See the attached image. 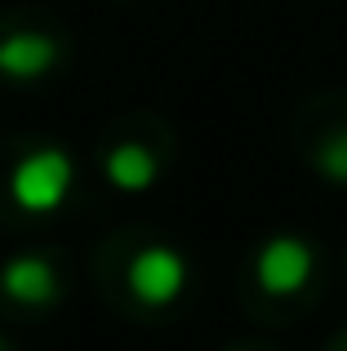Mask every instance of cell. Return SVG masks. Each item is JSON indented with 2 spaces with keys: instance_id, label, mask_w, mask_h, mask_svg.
<instances>
[{
  "instance_id": "obj_1",
  "label": "cell",
  "mask_w": 347,
  "mask_h": 351,
  "mask_svg": "<svg viewBox=\"0 0 347 351\" xmlns=\"http://www.w3.org/2000/svg\"><path fill=\"white\" fill-rule=\"evenodd\" d=\"M71 187H76V165L62 147H32L9 169V200L36 218L58 214L62 200L71 196Z\"/></svg>"
},
{
  "instance_id": "obj_2",
  "label": "cell",
  "mask_w": 347,
  "mask_h": 351,
  "mask_svg": "<svg viewBox=\"0 0 347 351\" xmlns=\"http://www.w3.org/2000/svg\"><path fill=\"white\" fill-rule=\"evenodd\" d=\"M187 280H191V267L174 245H147V249H139V254L130 258V267H125L130 293L152 311L174 307V302L187 293Z\"/></svg>"
},
{
  "instance_id": "obj_3",
  "label": "cell",
  "mask_w": 347,
  "mask_h": 351,
  "mask_svg": "<svg viewBox=\"0 0 347 351\" xmlns=\"http://www.w3.org/2000/svg\"><path fill=\"white\" fill-rule=\"evenodd\" d=\"M312 271H316V254L303 236L280 232V236L263 240L259 254H254V280H259V289L267 298H294V293H303Z\"/></svg>"
},
{
  "instance_id": "obj_4",
  "label": "cell",
  "mask_w": 347,
  "mask_h": 351,
  "mask_svg": "<svg viewBox=\"0 0 347 351\" xmlns=\"http://www.w3.org/2000/svg\"><path fill=\"white\" fill-rule=\"evenodd\" d=\"M62 58V45L49 32H5L0 36V76L32 85L45 80Z\"/></svg>"
},
{
  "instance_id": "obj_5",
  "label": "cell",
  "mask_w": 347,
  "mask_h": 351,
  "mask_svg": "<svg viewBox=\"0 0 347 351\" xmlns=\"http://www.w3.org/2000/svg\"><path fill=\"white\" fill-rule=\"evenodd\" d=\"M0 293L18 307H49L58 298V271L40 254H14L0 267Z\"/></svg>"
},
{
  "instance_id": "obj_6",
  "label": "cell",
  "mask_w": 347,
  "mask_h": 351,
  "mask_svg": "<svg viewBox=\"0 0 347 351\" xmlns=\"http://www.w3.org/2000/svg\"><path fill=\"white\" fill-rule=\"evenodd\" d=\"M103 173H107V182H112L116 191H130V196H139V191H147V187H156V178H160V160H156V152H152L147 143H116L112 152L103 156Z\"/></svg>"
},
{
  "instance_id": "obj_7",
  "label": "cell",
  "mask_w": 347,
  "mask_h": 351,
  "mask_svg": "<svg viewBox=\"0 0 347 351\" xmlns=\"http://www.w3.org/2000/svg\"><path fill=\"white\" fill-rule=\"evenodd\" d=\"M316 173H321L325 182H334V187H347V125L330 129V134L316 143Z\"/></svg>"
},
{
  "instance_id": "obj_8",
  "label": "cell",
  "mask_w": 347,
  "mask_h": 351,
  "mask_svg": "<svg viewBox=\"0 0 347 351\" xmlns=\"http://www.w3.org/2000/svg\"><path fill=\"white\" fill-rule=\"evenodd\" d=\"M0 351H9V343H5V338H0Z\"/></svg>"
}]
</instances>
